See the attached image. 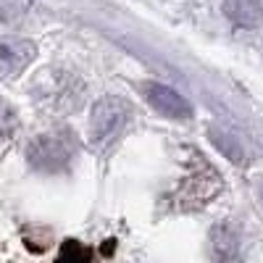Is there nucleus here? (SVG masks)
Listing matches in <instances>:
<instances>
[{"mask_svg": "<svg viewBox=\"0 0 263 263\" xmlns=\"http://www.w3.org/2000/svg\"><path fill=\"white\" fill-rule=\"evenodd\" d=\"M132 121V105L119 95H105L95 103L90 116V140L95 147L105 150L114 145Z\"/></svg>", "mask_w": 263, "mask_h": 263, "instance_id": "nucleus-1", "label": "nucleus"}, {"mask_svg": "<svg viewBox=\"0 0 263 263\" xmlns=\"http://www.w3.org/2000/svg\"><path fill=\"white\" fill-rule=\"evenodd\" d=\"M77 153V145L71 140V135H63V132H53V135H37L29 147H27V156H29V163L40 171H48V174H55V171H63L66 166L71 163Z\"/></svg>", "mask_w": 263, "mask_h": 263, "instance_id": "nucleus-2", "label": "nucleus"}, {"mask_svg": "<svg viewBox=\"0 0 263 263\" xmlns=\"http://www.w3.org/2000/svg\"><path fill=\"white\" fill-rule=\"evenodd\" d=\"M37 48L27 37H0V79L11 82L24 74V69L34 61Z\"/></svg>", "mask_w": 263, "mask_h": 263, "instance_id": "nucleus-3", "label": "nucleus"}, {"mask_svg": "<svg viewBox=\"0 0 263 263\" xmlns=\"http://www.w3.org/2000/svg\"><path fill=\"white\" fill-rule=\"evenodd\" d=\"M145 98L158 114H163L168 119H190L192 116V105L177 90H171L166 84H158V82L145 84Z\"/></svg>", "mask_w": 263, "mask_h": 263, "instance_id": "nucleus-4", "label": "nucleus"}, {"mask_svg": "<svg viewBox=\"0 0 263 263\" xmlns=\"http://www.w3.org/2000/svg\"><path fill=\"white\" fill-rule=\"evenodd\" d=\"M224 13L232 24L242 29H255L263 24V3L260 0H227Z\"/></svg>", "mask_w": 263, "mask_h": 263, "instance_id": "nucleus-5", "label": "nucleus"}, {"mask_svg": "<svg viewBox=\"0 0 263 263\" xmlns=\"http://www.w3.org/2000/svg\"><path fill=\"white\" fill-rule=\"evenodd\" d=\"M13 132H16V114L6 100H0V153L13 140Z\"/></svg>", "mask_w": 263, "mask_h": 263, "instance_id": "nucleus-6", "label": "nucleus"}, {"mask_svg": "<svg viewBox=\"0 0 263 263\" xmlns=\"http://www.w3.org/2000/svg\"><path fill=\"white\" fill-rule=\"evenodd\" d=\"M211 239H213V248H216L218 258H234L237 255V237L227 227H218Z\"/></svg>", "mask_w": 263, "mask_h": 263, "instance_id": "nucleus-7", "label": "nucleus"}, {"mask_svg": "<svg viewBox=\"0 0 263 263\" xmlns=\"http://www.w3.org/2000/svg\"><path fill=\"white\" fill-rule=\"evenodd\" d=\"M29 0H0V24H13L27 13Z\"/></svg>", "mask_w": 263, "mask_h": 263, "instance_id": "nucleus-8", "label": "nucleus"}, {"mask_svg": "<svg viewBox=\"0 0 263 263\" xmlns=\"http://www.w3.org/2000/svg\"><path fill=\"white\" fill-rule=\"evenodd\" d=\"M58 260H66V263H84L90 260V250L84 245H79L77 239H66L61 253H58Z\"/></svg>", "mask_w": 263, "mask_h": 263, "instance_id": "nucleus-9", "label": "nucleus"}, {"mask_svg": "<svg viewBox=\"0 0 263 263\" xmlns=\"http://www.w3.org/2000/svg\"><path fill=\"white\" fill-rule=\"evenodd\" d=\"M211 140L216 142V147L224 153V156L229 158V161H242V150L237 147V142L232 140V137H227V135H218V132H211Z\"/></svg>", "mask_w": 263, "mask_h": 263, "instance_id": "nucleus-10", "label": "nucleus"}, {"mask_svg": "<svg viewBox=\"0 0 263 263\" xmlns=\"http://www.w3.org/2000/svg\"><path fill=\"white\" fill-rule=\"evenodd\" d=\"M114 248H116V245H114V239H105V245H103V255H111V253H114Z\"/></svg>", "mask_w": 263, "mask_h": 263, "instance_id": "nucleus-11", "label": "nucleus"}, {"mask_svg": "<svg viewBox=\"0 0 263 263\" xmlns=\"http://www.w3.org/2000/svg\"><path fill=\"white\" fill-rule=\"evenodd\" d=\"M260 200H263V184H260Z\"/></svg>", "mask_w": 263, "mask_h": 263, "instance_id": "nucleus-12", "label": "nucleus"}]
</instances>
